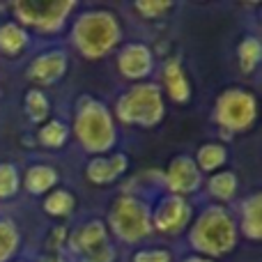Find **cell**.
<instances>
[{"instance_id":"cell-11","label":"cell","mask_w":262,"mask_h":262,"mask_svg":"<svg viewBox=\"0 0 262 262\" xmlns=\"http://www.w3.org/2000/svg\"><path fill=\"white\" fill-rule=\"evenodd\" d=\"M69 69V58L64 49H49L41 51L39 55L32 58V62L28 64V78L37 85H55L58 81H62L64 74Z\"/></svg>"},{"instance_id":"cell-3","label":"cell","mask_w":262,"mask_h":262,"mask_svg":"<svg viewBox=\"0 0 262 262\" xmlns=\"http://www.w3.org/2000/svg\"><path fill=\"white\" fill-rule=\"evenodd\" d=\"M122 23L108 9H85L72 26V44L85 60H101L120 46Z\"/></svg>"},{"instance_id":"cell-18","label":"cell","mask_w":262,"mask_h":262,"mask_svg":"<svg viewBox=\"0 0 262 262\" xmlns=\"http://www.w3.org/2000/svg\"><path fill=\"white\" fill-rule=\"evenodd\" d=\"M30 46V32L16 21L0 23V53L7 58H18Z\"/></svg>"},{"instance_id":"cell-8","label":"cell","mask_w":262,"mask_h":262,"mask_svg":"<svg viewBox=\"0 0 262 262\" xmlns=\"http://www.w3.org/2000/svg\"><path fill=\"white\" fill-rule=\"evenodd\" d=\"M193 221V205L189 198L163 193L152 205V230L163 237H177Z\"/></svg>"},{"instance_id":"cell-16","label":"cell","mask_w":262,"mask_h":262,"mask_svg":"<svg viewBox=\"0 0 262 262\" xmlns=\"http://www.w3.org/2000/svg\"><path fill=\"white\" fill-rule=\"evenodd\" d=\"M60 172L49 163H32L21 177V186L30 195H46L49 191L58 189Z\"/></svg>"},{"instance_id":"cell-31","label":"cell","mask_w":262,"mask_h":262,"mask_svg":"<svg viewBox=\"0 0 262 262\" xmlns=\"http://www.w3.org/2000/svg\"><path fill=\"white\" fill-rule=\"evenodd\" d=\"M182 262H216V260H209V258H205V255H195V253H191V255H186Z\"/></svg>"},{"instance_id":"cell-6","label":"cell","mask_w":262,"mask_h":262,"mask_svg":"<svg viewBox=\"0 0 262 262\" xmlns=\"http://www.w3.org/2000/svg\"><path fill=\"white\" fill-rule=\"evenodd\" d=\"M12 14L18 26L32 28L39 35H58L69 21L72 12L76 9L74 0H53V3H41V0H18L12 3Z\"/></svg>"},{"instance_id":"cell-30","label":"cell","mask_w":262,"mask_h":262,"mask_svg":"<svg viewBox=\"0 0 262 262\" xmlns=\"http://www.w3.org/2000/svg\"><path fill=\"white\" fill-rule=\"evenodd\" d=\"M37 262H67V258H62L60 253H41Z\"/></svg>"},{"instance_id":"cell-22","label":"cell","mask_w":262,"mask_h":262,"mask_svg":"<svg viewBox=\"0 0 262 262\" xmlns=\"http://www.w3.org/2000/svg\"><path fill=\"white\" fill-rule=\"evenodd\" d=\"M23 111H26L28 120L32 124H44L51 115V101L46 97V92L41 88H32L26 92V99H23Z\"/></svg>"},{"instance_id":"cell-27","label":"cell","mask_w":262,"mask_h":262,"mask_svg":"<svg viewBox=\"0 0 262 262\" xmlns=\"http://www.w3.org/2000/svg\"><path fill=\"white\" fill-rule=\"evenodd\" d=\"M131 262H172V253L168 249H140Z\"/></svg>"},{"instance_id":"cell-21","label":"cell","mask_w":262,"mask_h":262,"mask_svg":"<svg viewBox=\"0 0 262 262\" xmlns=\"http://www.w3.org/2000/svg\"><path fill=\"white\" fill-rule=\"evenodd\" d=\"M69 134H72V131H69L67 122L55 120V118L46 120V122L39 124V129H37V143L46 149H60L67 145Z\"/></svg>"},{"instance_id":"cell-4","label":"cell","mask_w":262,"mask_h":262,"mask_svg":"<svg viewBox=\"0 0 262 262\" xmlns=\"http://www.w3.org/2000/svg\"><path fill=\"white\" fill-rule=\"evenodd\" d=\"M163 115H166V97L154 81L131 83L113 106V118L127 127L154 129L161 124Z\"/></svg>"},{"instance_id":"cell-19","label":"cell","mask_w":262,"mask_h":262,"mask_svg":"<svg viewBox=\"0 0 262 262\" xmlns=\"http://www.w3.org/2000/svg\"><path fill=\"white\" fill-rule=\"evenodd\" d=\"M205 189H207V193L216 200V205H226V207H228V203H232V200L237 198V191H239V180H237V175L232 170L223 168V170L209 175Z\"/></svg>"},{"instance_id":"cell-24","label":"cell","mask_w":262,"mask_h":262,"mask_svg":"<svg viewBox=\"0 0 262 262\" xmlns=\"http://www.w3.org/2000/svg\"><path fill=\"white\" fill-rule=\"evenodd\" d=\"M21 249V230L12 219H0V262H12Z\"/></svg>"},{"instance_id":"cell-1","label":"cell","mask_w":262,"mask_h":262,"mask_svg":"<svg viewBox=\"0 0 262 262\" xmlns=\"http://www.w3.org/2000/svg\"><path fill=\"white\" fill-rule=\"evenodd\" d=\"M237 242V219L226 205L209 203L189 226V246L195 251V255H205L209 260L232 253Z\"/></svg>"},{"instance_id":"cell-7","label":"cell","mask_w":262,"mask_h":262,"mask_svg":"<svg viewBox=\"0 0 262 262\" xmlns=\"http://www.w3.org/2000/svg\"><path fill=\"white\" fill-rule=\"evenodd\" d=\"M258 120V99L246 88H226L214 104V122L232 134H244Z\"/></svg>"},{"instance_id":"cell-29","label":"cell","mask_w":262,"mask_h":262,"mask_svg":"<svg viewBox=\"0 0 262 262\" xmlns=\"http://www.w3.org/2000/svg\"><path fill=\"white\" fill-rule=\"evenodd\" d=\"M67 237H69L67 228H62V226L53 228V232H51V237H49V249H51V253H60V251L67 246Z\"/></svg>"},{"instance_id":"cell-14","label":"cell","mask_w":262,"mask_h":262,"mask_svg":"<svg viewBox=\"0 0 262 262\" xmlns=\"http://www.w3.org/2000/svg\"><path fill=\"white\" fill-rule=\"evenodd\" d=\"M106 242H111V235L101 219H90V221H85L83 226H78L74 232H69V237H67L69 251H72L74 255H78V258L92 253L95 249L104 246Z\"/></svg>"},{"instance_id":"cell-28","label":"cell","mask_w":262,"mask_h":262,"mask_svg":"<svg viewBox=\"0 0 262 262\" xmlns=\"http://www.w3.org/2000/svg\"><path fill=\"white\" fill-rule=\"evenodd\" d=\"M81 262H115V244L113 239L106 242L104 246H99V249H95L92 253L83 255V258H78Z\"/></svg>"},{"instance_id":"cell-23","label":"cell","mask_w":262,"mask_h":262,"mask_svg":"<svg viewBox=\"0 0 262 262\" xmlns=\"http://www.w3.org/2000/svg\"><path fill=\"white\" fill-rule=\"evenodd\" d=\"M260 55H262V44L255 35H246L237 44V62H239V69L244 74H253L260 67Z\"/></svg>"},{"instance_id":"cell-12","label":"cell","mask_w":262,"mask_h":262,"mask_svg":"<svg viewBox=\"0 0 262 262\" xmlns=\"http://www.w3.org/2000/svg\"><path fill=\"white\" fill-rule=\"evenodd\" d=\"M129 170V157L124 152H111L92 157L85 166V180L95 186H111Z\"/></svg>"},{"instance_id":"cell-17","label":"cell","mask_w":262,"mask_h":262,"mask_svg":"<svg viewBox=\"0 0 262 262\" xmlns=\"http://www.w3.org/2000/svg\"><path fill=\"white\" fill-rule=\"evenodd\" d=\"M230 159V152H228V145L219 143V140H207L203 143L198 149H195V166L203 175H214V172L223 170Z\"/></svg>"},{"instance_id":"cell-13","label":"cell","mask_w":262,"mask_h":262,"mask_svg":"<svg viewBox=\"0 0 262 262\" xmlns=\"http://www.w3.org/2000/svg\"><path fill=\"white\" fill-rule=\"evenodd\" d=\"M159 88H161V92H166V97L172 104H186V101H191L193 85H191L189 74H186L180 58L166 60V64L161 69V85Z\"/></svg>"},{"instance_id":"cell-20","label":"cell","mask_w":262,"mask_h":262,"mask_svg":"<svg viewBox=\"0 0 262 262\" xmlns=\"http://www.w3.org/2000/svg\"><path fill=\"white\" fill-rule=\"evenodd\" d=\"M41 209L53 219H67L69 214L76 209V195H74L69 189H64V186L62 189H53L44 195Z\"/></svg>"},{"instance_id":"cell-9","label":"cell","mask_w":262,"mask_h":262,"mask_svg":"<svg viewBox=\"0 0 262 262\" xmlns=\"http://www.w3.org/2000/svg\"><path fill=\"white\" fill-rule=\"evenodd\" d=\"M161 184L166 189V193L189 198V195L198 193L203 189V172L198 170L193 157L177 154V157H172L168 161L166 170L161 175Z\"/></svg>"},{"instance_id":"cell-26","label":"cell","mask_w":262,"mask_h":262,"mask_svg":"<svg viewBox=\"0 0 262 262\" xmlns=\"http://www.w3.org/2000/svg\"><path fill=\"white\" fill-rule=\"evenodd\" d=\"M136 14L145 18V21H157V18H163L166 14H170L175 9V3H166V0H140V3L131 5Z\"/></svg>"},{"instance_id":"cell-2","label":"cell","mask_w":262,"mask_h":262,"mask_svg":"<svg viewBox=\"0 0 262 262\" xmlns=\"http://www.w3.org/2000/svg\"><path fill=\"white\" fill-rule=\"evenodd\" d=\"M69 131H74L78 145L92 157L111 154L120 140L113 111L95 97H81L76 101L74 124Z\"/></svg>"},{"instance_id":"cell-25","label":"cell","mask_w":262,"mask_h":262,"mask_svg":"<svg viewBox=\"0 0 262 262\" xmlns=\"http://www.w3.org/2000/svg\"><path fill=\"white\" fill-rule=\"evenodd\" d=\"M21 189V170L12 161H0V200H9Z\"/></svg>"},{"instance_id":"cell-10","label":"cell","mask_w":262,"mask_h":262,"mask_svg":"<svg viewBox=\"0 0 262 262\" xmlns=\"http://www.w3.org/2000/svg\"><path fill=\"white\" fill-rule=\"evenodd\" d=\"M118 72L131 83H143L154 72V51L143 41H129L118 51Z\"/></svg>"},{"instance_id":"cell-15","label":"cell","mask_w":262,"mask_h":262,"mask_svg":"<svg viewBox=\"0 0 262 262\" xmlns=\"http://www.w3.org/2000/svg\"><path fill=\"white\" fill-rule=\"evenodd\" d=\"M237 230L249 242L262 239V195H260V191H255V193L244 198V203H242V207H239Z\"/></svg>"},{"instance_id":"cell-5","label":"cell","mask_w":262,"mask_h":262,"mask_svg":"<svg viewBox=\"0 0 262 262\" xmlns=\"http://www.w3.org/2000/svg\"><path fill=\"white\" fill-rule=\"evenodd\" d=\"M108 235L115 237L122 244H140L154 235L152 230V203L143 198L140 193L124 191L113 200L106 216Z\"/></svg>"}]
</instances>
